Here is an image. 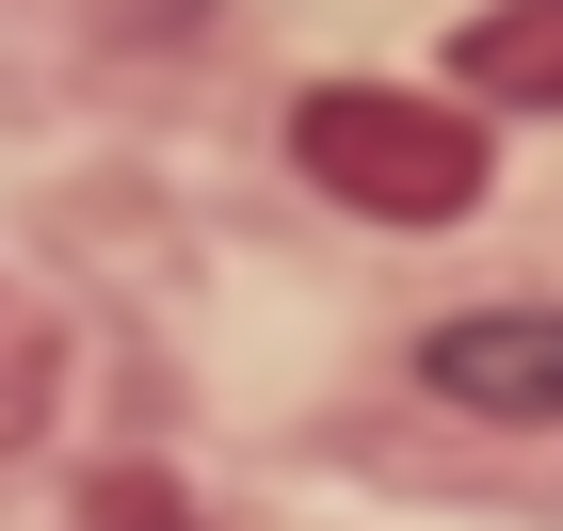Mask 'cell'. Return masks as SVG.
<instances>
[{
    "label": "cell",
    "mask_w": 563,
    "mask_h": 531,
    "mask_svg": "<svg viewBox=\"0 0 563 531\" xmlns=\"http://www.w3.org/2000/svg\"><path fill=\"white\" fill-rule=\"evenodd\" d=\"M290 162L371 225H467L483 210V113L467 97H402V81H322L290 113Z\"/></svg>",
    "instance_id": "obj_1"
},
{
    "label": "cell",
    "mask_w": 563,
    "mask_h": 531,
    "mask_svg": "<svg viewBox=\"0 0 563 531\" xmlns=\"http://www.w3.org/2000/svg\"><path fill=\"white\" fill-rule=\"evenodd\" d=\"M419 387L467 419H563V307H467L419 339Z\"/></svg>",
    "instance_id": "obj_2"
},
{
    "label": "cell",
    "mask_w": 563,
    "mask_h": 531,
    "mask_svg": "<svg viewBox=\"0 0 563 531\" xmlns=\"http://www.w3.org/2000/svg\"><path fill=\"white\" fill-rule=\"evenodd\" d=\"M451 81L516 97V113H563V0H483L467 33H451Z\"/></svg>",
    "instance_id": "obj_3"
},
{
    "label": "cell",
    "mask_w": 563,
    "mask_h": 531,
    "mask_svg": "<svg viewBox=\"0 0 563 531\" xmlns=\"http://www.w3.org/2000/svg\"><path fill=\"white\" fill-rule=\"evenodd\" d=\"M81 531H194V516H177V484H162V467H113V484L81 499Z\"/></svg>",
    "instance_id": "obj_4"
}]
</instances>
